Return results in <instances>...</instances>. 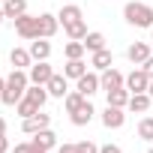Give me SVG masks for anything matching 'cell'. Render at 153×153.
<instances>
[{"instance_id": "1", "label": "cell", "mask_w": 153, "mask_h": 153, "mask_svg": "<svg viewBox=\"0 0 153 153\" xmlns=\"http://www.w3.org/2000/svg\"><path fill=\"white\" fill-rule=\"evenodd\" d=\"M30 87V75L24 69H12L9 78H6V87H3V96H0V102L3 105H18L24 99V90Z\"/></svg>"}, {"instance_id": "2", "label": "cell", "mask_w": 153, "mask_h": 153, "mask_svg": "<svg viewBox=\"0 0 153 153\" xmlns=\"http://www.w3.org/2000/svg\"><path fill=\"white\" fill-rule=\"evenodd\" d=\"M123 18H126L132 27H153V6L132 0V3L123 6Z\"/></svg>"}, {"instance_id": "3", "label": "cell", "mask_w": 153, "mask_h": 153, "mask_svg": "<svg viewBox=\"0 0 153 153\" xmlns=\"http://www.w3.org/2000/svg\"><path fill=\"white\" fill-rule=\"evenodd\" d=\"M15 33L21 39H39V15H21L15 18Z\"/></svg>"}, {"instance_id": "4", "label": "cell", "mask_w": 153, "mask_h": 153, "mask_svg": "<svg viewBox=\"0 0 153 153\" xmlns=\"http://www.w3.org/2000/svg\"><path fill=\"white\" fill-rule=\"evenodd\" d=\"M99 84H102L105 93H108V90H117V87H126V75L108 66V69H102V75H99Z\"/></svg>"}, {"instance_id": "5", "label": "cell", "mask_w": 153, "mask_h": 153, "mask_svg": "<svg viewBox=\"0 0 153 153\" xmlns=\"http://www.w3.org/2000/svg\"><path fill=\"white\" fill-rule=\"evenodd\" d=\"M147 84H150V75L144 69H132L126 75V90L129 93H147Z\"/></svg>"}, {"instance_id": "6", "label": "cell", "mask_w": 153, "mask_h": 153, "mask_svg": "<svg viewBox=\"0 0 153 153\" xmlns=\"http://www.w3.org/2000/svg\"><path fill=\"white\" fill-rule=\"evenodd\" d=\"M30 84H48L51 81V75H54V69L48 66V60H36L33 66H30Z\"/></svg>"}, {"instance_id": "7", "label": "cell", "mask_w": 153, "mask_h": 153, "mask_svg": "<svg viewBox=\"0 0 153 153\" xmlns=\"http://www.w3.org/2000/svg\"><path fill=\"white\" fill-rule=\"evenodd\" d=\"M123 123H126L123 108H117V105H105V111H102V126H105V129H120Z\"/></svg>"}, {"instance_id": "8", "label": "cell", "mask_w": 153, "mask_h": 153, "mask_svg": "<svg viewBox=\"0 0 153 153\" xmlns=\"http://www.w3.org/2000/svg\"><path fill=\"white\" fill-rule=\"evenodd\" d=\"M48 123H51V114H42V111H36L33 117H24V120H21V129H24L27 135H36L39 129H48Z\"/></svg>"}, {"instance_id": "9", "label": "cell", "mask_w": 153, "mask_h": 153, "mask_svg": "<svg viewBox=\"0 0 153 153\" xmlns=\"http://www.w3.org/2000/svg\"><path fill=\"white\" fill-rule=\"evenodd\" d=\"M75 90H78V93H84V96L90 99L93 93H99V90H102V84H99V75H96V72H84L81 78H78V87H75Z\"/></svg>"}, {"instance_id": "10", "label": "cell", "mask_w": 153, "mask_h": 153, "mask_svg": "<svg viewBox=\"0 0 153 153\" xmlns=\"http://www.w3.org/2000/svg\"><path fill=\"white\" fill-rule=\"evenodd\" d=\"M93 114H96V108H93L90 99H87L78 111H72V114H69V120H72V126H87V123L93 120Z\"/></svg>"}, {"instance_id": "11", "label": "cell", "mask_w": 153, "mask_h": 153, "mask_svg": "<svg viewBox=\"0 0 153 153\" xmlns=\"http://www.w3.org/2000/svg\"><path fill=\"white\" fill-rule=\"evenodd\" d=\"M57 27H60L57 15H48V12L39 15V36H42V39H51V36L57 33Z\"/></svg>"}, {"instance_id": "12", "label": "cell", "mask_w": 153, "mask_h": 153, "mask_svg": "<svg viewBox=\"0 0 153 153\" xmlns=\"http://www.w3.org/2000/svg\"><path fill=\"white\" fill-rule=\"evenodd\" d=\"M84 18V12H81V6H75V3H69V6H63L60 12H57V21L66 27V24H75V21H81Z\"/></svg>"}, {"instance_id": "13", "label": "cell", "mask_w": 153, "mask_h": 153, "mask_svg": "<svg viewBox=\"0 0 153 153\" xmlns=\"http://www.w3.org/2000/svg\"><path fill=\"white\" fill-rule=\"evenodd\" d=\"M45 87H48V96H54V99H63V96L69 93V87H66V75H57V72L51 75V81H48Z\"/></svg>"}, {"instance_id": "14", "label": "cell", "mask_w": 153, "mask_h": 153, "mask_svg": "<svg viewBox=\"0 0 153 153\" xmlns=\"http://www.w3.org/2000/svg\"><path fill=\"white\" fill-rule=\"evenodd\" d=\"M126 57L138 66V63H144V60L150 57V45H147V42H132V45L126 48Z\"/></svg>"}, {"instance_id": "15", "label": "cell", "mask_w": 153, "mask_h": 153, "mask_svg": "<svg viewBox=\"0 0 153 153\" xmlns=\"http://www.w3.org/2000/svg\"><path fill=\"white\" fill-rule=\"evenodd\" d=\"M30 57H33V60H48V57H51V42L42 39V36L33 39V42H30Z\"/></svg>"}, {"instance_id": "16", "label": "cell", "mask_w": 153, "mask_h": 153, "mask_svg": "<svg viewBox=\"0 0 153 153\" xmlns=\"http://www.w3.org/2000/svg\"><path fill=\"white\" fill-rule=\"evenodd\" d=\"M24 96H27V99H33V102L42 108V105L48 102V87H45V84H30V87L24 90Z\"/></svg>"}, {"instance_id": "17", "label": "cell", "mask_w": 153, "mask_h": 153, "mask_svg": "<svg viewBox=\"0 0 153 153\" xmlns=\"http://www.w3.org/2000/svg\"><path fill=\"white\" fill-rule=\"evenodd\" d=\"M3 12H6V18H21L24 12H27V0H6L3 3Z\"/></svg>"}, {"instance_id": "18", "label": "cell", "mask_w": 153, "mask_h": 153, "mask_svg": "<svg viewBox=\"0 0 153 153\" xmlns=\"http://www.w3.org/2000/svg\"><path fill=\"white\" fill-rule=\"evenodd\" d=\"M84 72H87L84 60H66V66H63V75H66V78H75V81H78Z\"/></svg>"}, {"instance_id": "19", "label": "cell", "mask_w": 153, "mask_h": 153, "mask_svg": "<svg viewBox=\"0 0 153 153\" xmlns=\"http://www.w3.org/2000/svg\"><path fill=\"white\" fill-rule=\"evenodd\" d=\"M9 60H12V66L15 69H24V66H30V48H12L9 51Z\"/></svg>"}, {"instance_id": "20", "label": "cell", "mask_w": 153, "mask_h": 153, "mask_svg": "<svg viewBox=\"0 0 153 153\" xmlns=\"http://www.w3.org/2000/svg\"><path fill=\"white\" fill-rule=\"evenodd\" d=\"M33 144H39L42 150H51V147H57V135H54L51 129H39V132L33 135Z\"/></svg>"}, {"instance_id": "21", "label": "cell", "mask_w": 153, "mask_h": 153, "mask_svg": "<svg viewBox=\"0 0 153 153\" xmlns=\"http://www.w3.org/2000/svg\"><path fill=\"white\" fill-rule=\"evenodd\" d=\"M84 102H87V96H84V93H78V90H72V93H66V96H63V108H66L69 114H72V111H78Z\"/></svg>"}, {"instance_id": "22", "label": "cell", "mask_w": 153, "mask_h": 153, "mask_svg": "<svg viewBox=\"0 0 153 153\" xmlns=\"http://www.w3.org/2000/svg\"><path fill=\"white\" fill-rule=\"evenodd\" d=\"M114 63V54L108 51V48H102V51H93V57H90V66H96V69H108Z\"/></svg>"}, {"instance_id": "23", "label": "cell", "mask_w": 153, "mask_h": 153, "mask_svg": "<svg viewBox=\"0 0 153 153\" xmlns=\"http://www.w3.org/2000/svg\"><path fill=\"white\" fill-rule=\"evenodd\" d=\"M129 90L126 87H117V90H108V105H117V108H126L129 105Z\"/></svg>"}, {"instance_id": "24", "label": "cell", "mask_w": 153, "mask_h": 153, "mask_svg": "<svg viewBox=\"0 0 153 153\" xmlns=\"http://www.w3.org/2000/svg\"><path fill=\"white\" fill-rule=\"evenodd\" d=\"M150 102H153L150 93H132V96H129V108L138 111V114H144V111L150 108Z\"/></svg>"}, {"instance_id": "25", "label": "cell", "mask_w": 153, "mask_h": 153, "mask_svg": "<svg viewBox=\"0 0 153 153\" xmlns=\"http://www.w3.org/2000/svg\"><path fill=\"white\" fill-rule=\"evenodd\" d=\"M84 42L81 39H72V42H66V48H63V54H66V60H81L84 57Z\"/></svg>"}, {"instance_id": "26", "label": "cell", "mask_w": 153, "mask_h": 153, "mask_svg": "<svg viewBox=\"0 0 153 153\" xmlns=\"http://www.w3.org/2000/svg\"><path fill=\"white\" fill-rule=\"evenodd\" d=\"M81 42H84V48H87L90 54H93V51H102V48H105V36H102V33H96V30H93V33H87V36H84Z\"/></svg>"}, {"instance_id": "27", "label": "cell", "mask_w": 153, "mask_h": 153, "mask_svg": "<svg viewBox=\"0 0 153 153\" xmlns=\"http://www.w3.org/2000/svg\"><path fill=\"white\" fill-rule=\"evenodd\" d=\"M15 111H18V117L24 120V117H33V114H36V111H42V108H39V105H36L33 99H27V96H24V99H21V102L15 105Z\"/></svg>"}, {"instance_id": "28", "label": "cell", "mask_w": 153, "mask_h": 153, "mask_svg": "<svg viewBox=\"0 0 153 153\" xmlns=\"http://www.w3.org/2000/svg\"><path fill=\"white\" fill-rule=\"evenodd\" d=\"M63 30H66L69 39H84V36H87V24H84V18H81V21H75V24H66Z\"/></svg>"}, {"instance_id": "29", "label": "cell", "mask_w": 153, "mask_h": 153, "mask_svg": "<svg viewBox=\"0 0 153 153\" xmlns=\"http://www.w3.org/2000/svg\"><path fill=\"white\" fill-rule=\"evenodd\" d=\"M138 138H144V141H153V117H144V120L138 123Z\"/></svg>"}, {"instance_id": "30", "label": "cell", "mask_w": 153, "mask_h": 153, "mask_svg": "<svg viewBox=\"0 0 153 153\" xmlns=\"http://www.w3.org/2000/svg\"><path fill=\"white\" fill-rule=\"evenodd\" d=\"M75 147H78V153H99V147H96L93 141H78Z\"/></svg>"}, {"instance_id": "31", "label": "cell", "mask_w": 153, "mask_h": 153, "mask_svg": "<svg viewBox=\"0 0 153 153\" xmlns=\"http://www.w3.org/2000/svg\"><path fill=\"white\" fill-rule=\"evenodd\" d=\"M141 69H144V72L150 75V78H153V54H150V57H147V60L141 63Z\"/></svg>"}, {"instance_id": "32", "label": "cell", "mask_w": 153, "mask_h": 153, "mask_svg": "<svg viewBox=\"0 0 153 153\" xmlns=\"http://www.w3.org/2000/svg\"><path fill=\"white\" fill-rule=\"evenodd\" d=\"M99 153H123V150H120L117 144H102V147H99Z\"/></svg>"}, {"instance_id": "33", "label": "cell", "mask_w": 153, "mask_h": 153, "mask_svg": "<svg viewBox=\"0 0 153 153\" xmlns=\"http://www.w3.org/2000/svg\"><path fill=\"white\" fill-rule=\"evenodd\" d=\"M57 153H78V147H75V144H60Z\"/></svg>"}, {"instance_id": "34", "label": "cell", "mask_w": 153, "mask_h": 153, "mask_svg": "<svg viewBox=\"0 0 153 153\" xmlns=\"http://www.w3.org/2000/svg\"><path fill=\"white\" fill-rule=\"evenodd\" d=\"M15 153H33V144L27 141V144H15Z\"/></svg>"}, {"instance_id": "35", "label": "cell", "mask_w": 153, "mask_h": 153, "mask_svg": "<svg viewBox=\"0 0 153 153\" xmlns=\"http://www.w3.org/2000/svg\"><path fill=\"white\" fill-rule=\"evenodd\" d=\"M6 150H9V138H6V135H0V153H6Z\"/></svg>"}, {"instance_id": "36", "label": "cell", "mask_w": 153, "mask_h": 153, "mask_svg": "<svg viewBox=\"0 0 153 153\" xmlns=\"http://www.w3.org/2000/svg\"><path fill=\"white\" fill-rule=\"evenodd\" d=\"M0 135H6V120L0 117Z\"/></svg>"}, {"instance_id": "37", "label": "cell", "mask_w": 153, "mask_h": 153, "mask_svg": "<svg viewBox=\"0 0 153 153\" xmlns=\"http://www.w3.org/2000/svg\"><path fill=\"white\" fill-rule=\"evenodd\" d=\"M30 144H33V141H30ZM33 153H48V150H42L39 144H33Z\"/></svg>"}, {"instance_id": "38", "label": "cell", "mask_w": 153, "mask_h": 153, "mask_svg": "<svg viewBox=\"0 0 153 153\" xmlns=\"http://www.w3.org/2000/svg\"><path fill=\"white\" fill-rule=\"evenodd\" d=\"M147 93H150V99H153V78H150V84H147Z\"/></svg>"}, {"instance_id": "39", "label": "cell", "mask_w": 153, "mask_h": 153, "mask_svg": "<svg viewBox=\"0 0 153 153\" xmlns=\"http://www.w3.org/2000/svg\"><path fill=\"white\" fill-rule=\"evenodd\" d=\"M3 87H6V78H0V96H3Z\"/></svg>"}, {"instance_id": "40", "label": "cell", "mask_w": 153, "mask_h": 153, "mask_svg": "<svg viewBox=\"0 0 153 153\" xmlns=\"http://www.w3.org/2000/svg\"><path fill=\"white\" fill-rule=\"evenodd\" d=\"M3 18H6V12H3V6H0V21H3Z\"/></svg>"}, {"instance_id": "41", "label": "cell", "mask_w": 153, "mask_h": 153, "mask_svg": "<svg viewBox=\"0 0 153 153\" xmlns=\"http://www.w3.org/2000/svg\"><path fill=\"white\" fill-rule=\"evenodd\" d=\"M147 153H153V147H150V150H147Z\"/></svg>"}, {"instance_id": "42", "label": "cell", "mask_w": 153, "mask_h": 153, "mask_svg": "<svg viewBox=\"0 0 153 153\" xmlns=\"http://www.w3.org/2000/svg\"><path fill=\"white\" fill-rule=\"evenodd\" d=\"M0 3H6V0H0Z\"/></svg>"}, {"instance_id": "43", "label": "cell", "mask_w": 153, "mask_h": 153, "mask_svg": "<svg viewBox=\"0 0 153 153\" xmlns=\"http://www.w3.org/2000/svg\"><path fill=\"white\" fill-rule=\"evenodd\" d=\"M150 33H153V27H150Z\"/></svg>"}]
</instances>
